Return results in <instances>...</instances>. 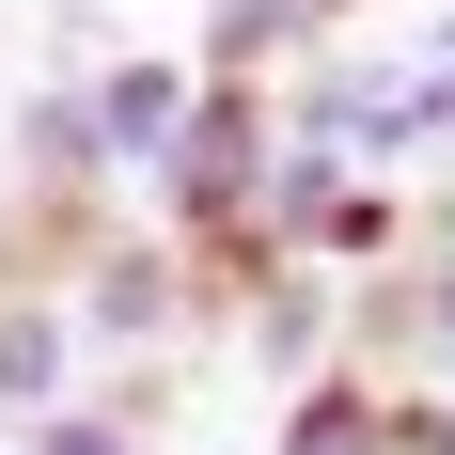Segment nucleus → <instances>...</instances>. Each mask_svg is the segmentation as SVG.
Listing matches in <instances>:
<instances>
[{
	"label": "nucleus",
	"instance_id": "obj_4",
	"mask_svg": "<svg viewBox=\"0 0 455 455\" xmlns=\"http://www.w3.org/2000/svg\"><path fill=\"white\" fill-rule=\"evenodd\" d=\"M47 362H63V346H47V315H0V393H47Z\"/></svg>",
	"mask_w": 455,
	"mask_h": 455
},
{
	"label": "nucleus",
	"instance_id": "obj_6",
	"mask_svg": "<svg viewBox=\"0 0 455 455\" xmlns=\"http://www.w3.org/2000/svg\"><path fill=\"white\" fill-rule=\"evenodd\" d=\"M409 455H455V424H409Z\"/></svg>",
	"mask_w": 455,
	"mask_h": 455
},
{
	"label": "nucleus",
	"instance_id": "obj_2",
	"mask_svg": "<svg viewBox=\"0 0 455 455\" xmlns=\"http://www.w3.org/2000/svg\"><path fill=\"white\" fill-rule=\"evenodd\" d=\"M173 110H188V94L157 79V63H126V79H110V110H94V141H173Z\"/></svg>",
	"mask_w": 455,
	"mask_h": 455
},
{
	"label": "nucleus",
	"instance_id": "obj_3",
	"mask_svg": "<svg viewBox=\"0 0 455 455\" xmlns=\"http://www.w3.org/2000/svg\"><path fill=\"white\" fill-rule=\"evenodd\" d=\"M283 455H377V393H315Z\"/></svg>",
	"mask_w": 455,
	"mask_h": 455
},
{
	"label": "nucleus",
	"instance_id": "obj_5",
	"mask_svg": "<svg viewBox=\"0 0 455 455\" xmlns=\"http://www.w3.org/2000/svg\"><path fill=\"white\" fill-rule=\"evenodd\" d=\"M63 455H110V424H63Z\"/></svg>",
	"mask_w": 455,
	"mask_h": 455
},
{
	"label": "nucleus",
	"instance_id": "obj_1",
	"mask_svg": "<svg viewBox=\"0 0 455 455\" xmlns=\"http://www.w3.org/2000/svg\"><path fill=\"white\" fill-rule=\"evenodd\" d=\"M157 157H173V204L220 235L235 204H251V157H267V141H251V110H235V94H204V110H173V141H157Z\"/></svg>",
	"mask_w": 455,
	"mask_h": 455
}]
</instances>
